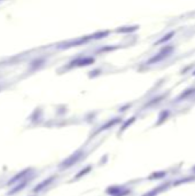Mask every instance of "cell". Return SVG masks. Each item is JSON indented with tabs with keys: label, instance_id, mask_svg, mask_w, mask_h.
Listing matches in <instances>:
<instances>
[{
	"label": "cell",
	"instance_id": "6da1fadb",
	"mask_svg": "<svg viewBox=\"0 0 195 196\" xmlns=\"http://www.w3.org/2000/svg\"><path fill=\"white\" fill-rule=\"evenodd\" d=\"M172 51V47H166V48H164L163 49V52H161L157 56H155L154 59H152V60H149V62L148 63H154V62H157V61H160L161 59H163V58H165L166 55H168V53L169 52H171Z\"/></svg>",
	"mask_w": 195,
	"mask_h": 196
},
{
	"label": "cell",
	"instance_id": "7a4b0ae2",
	"mask_svg": "<svg viewBox=\"0 0 195 196\" xmlns=\"http://www.w3.org/2000/svg\"><path fill=\"white\" fill-rule=\"evenodd\" d=\"M169 186V184H165V185H163V186H160V187H157V188H155L154 191H150L149 193H147L146 195H144V196H156L161 191H163L165 187H168Z\"/></svg>",
	"mask_w": 195,
	"mask_h": 196
},
{
	"label": "cell",
	"instance_id": "3957f363",
	"mask_svg": "<svg viewBox=\"0 0 195 196\" xmlns=\"http://www.w3.org/2000/svg\"><path fill=\"white\" fill-rule=\"evenodd\" d=\"M52 180H53V178H51V179H48V180H45L44 182H41L39 186H37V187H36V191H40V189H43V188H44L46 185H48V184H49Z\"/></svg>",
	"mask_w": 195,
	"mask_h": 196
},
{
	"label": "cell",
	"instance_id": "277c9868",
	"mask_svg": "<svg viewBox=\"0 0 195 196\" xmlns=\"http://www.w3.org/2000/svg\"><path fill=\"white\" fill-rule=\"evenodd\" d=\"M195 178H184L183 180H177L176 182H174V185H180V184H184V182H188V181H192V180H194Z\"/></svg>",
	"mask_w": 195,
	"mask_h": 196
},
{
	"label": "cell",
	"instance_id": "5b68a950",
	"mask_svg": "<svg viewBox=\"0 0 195 196\" xmlns=\"http://www.w3.org/2000/svg\"><path fill=\"white\" fill-rule=\"evenodd\" d=\"M172 36H173V32H171V33H169V34H166V36H165V37H164L163 39H161V40H159V41H157V44H162V42H164V41L169 40V39H170V38H171Z\"/></svg>",
	"mask_w": 195,
	"mask_h": 196
},
{
	"label": "cell",
	"instance_id": "8992f818",
	"mask_svg": "<svg viewBox=\"0 0 195 196\" xmlns=\"http://www.w3.org/2000/svg\"><path fill=\"white\" fill-rule=\"evenodd\" d=\"M165 174H166L165 172H156V173H154L150 178H163Z\"/></svg>",
	"mask_w": 195,
	"mask_h": 196
},
{
	"label": "cell",
	"instance_id": "52a82bcc",
	"mask_svg": "<svg viewBox=\"0 0 195 196\" xmlns=\"http://www.w3.org/2000/svg\"><path fill=\"white\" fill-rule=\"evenodd\" d=\"M134 119H135V118H134V117H132V118H131L130 121H129V122H126V124H125V125H124V126L122 127V130H124L125 127H128V126L130 125V124H131V123H132V122H133V121H134Z\"/></svg>",
	"mask_w": 195,
	"mask_h": 196
},
{
	"label": "cell",
	"instance_id": "ba28073f",
	"mask_svg": "<svg viewBox=\"0 0 195 196\" xmlns=\"http://www.w3.org/2000/svg\"><path fill=\"white\" fill-rule=\"evenodd\" d=\"M192 93H193V90H192V91H187L186 93H184V94H183V95H181V97H180L179 99H184L185 97H186V95H188V94H192Z\"/></svg>",
	"mask_w": 195,
	"mask_h": 196
},
{
	"label": "cell",
	"instance_id": "9c48e42d",
	"mask_svg": "<svg viewBox=\"0 0 195 196\" xmlns=\"http://www.w3.org/2000/svg\"><path fill=\"white\" fill-rule=\"evenodd\" d=\"M193 171H194V172H195V166H194V167H193Z\"/></svg>",
	"mask_w": 195,
	"mask_h": 196
}]
</instances>
